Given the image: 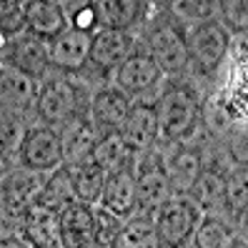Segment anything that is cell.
I'll list each match as a JSON object with an SVG mask.
<instances>
[{"mask_svg": "<svg viewBox=\"0 0 248 248\" xmlns=\"http://www.w3.org/2000/svg\"><path fill=\"white\" fill-rule=\"evenodd\" d=\"M70 170V178H73V188H76V196L80 203L85 206H93V203L100 201V193H103V186H106V178L108 173L95 166L93 160H83V163H76V166H68Z\"/></svg>", "mask_w": 248, "mask_h": 248, "instance_id": "cell-26", "label": "cell"}, {"mask_svg": "<svg viewBox=\"0 0 248 248\" xmlns=\"http://www.w3.org/2000/svg\"><path fill=\"white\" fill-rule=\"evenodd\" d=\"M23 136H25V128H23L20 118L0 113V155H8L13 151H20Z\"/></svg>", "mask_w": 248, "mask_h": 248, "instance_id": "cell-32", "label": "cell"}, {"mask_svg": "<svg viewBox=\"0 0 248 248\" xmlns=\"http://www.w3.org/2000/svg\"><path fill=\"white\" fill-rule=\"evenodd\" d=\"M0 65L38 80L50 65L48 63V43L28 31L16 38H8L3 50H0Z\"/></svg>", "mask_w": 248, "mask_h": 248, "instance_id": "cell-7", "label": "cell"}, {"mask_svg": "<svg viewBox=\"0 0 248 248\" xmlns=\"http://www.w3.org/2000/svg\"><path fill=\"white\" fill-rule=\"evenodd\" d=\"M25 33V3L0 0V35L16 38Z\"/></svg>", "mask_w": 248, "mask_h": 248, "instance_id": "cell-31", "label": "cell"}, {"mask_svg": "<svg viewBox=\"0 0 248 248\" xmlns=\"http://www.w3.org/2000/svg\"><path fill=\"white\" fill-rule=\"evenodd\" d=\"M35 113L46 125H65L80 110V93L68 78H48L40 83L35 98Z\"/></svg>", "mask_w": 248, "mask_h": 248, "instance_id": "cell-3", "label": "cell"}, {"mask_svg": "<svg viewBox=\"0 0 248 248\" xmlns=\"http://www.w3.org/2000/svg\"><path fill=\"white\" fill-rule=\"evenodd\" d=\"M38 203L46 206V208H50V211H55V213H61L68 206H73V203H78V196H76V188H73V178H70L68 166H61V168H55V170L48 173Z\"/></svg>", "mask_w": 248, "mask_h": 248, "instance_id": "cell-25", "label": "cell"}, {"mask_svg": "<svg viewBox=\"0 0 248 248\" xmlns=\"http://www.w3.org/2000/svg\"><path fill=\"white\" fill-rule=\"evenodd\" d=\"M25 31L38 35L40 40H53L68 31V18L63 3L55 0H28L25 3Z\"/></svg>", "mask_w": 248, "mask_h": 248, "instance_id": "cell-18", "label": "cell"}, {"mask_svg": "<svg viewBox=\"0 0 248 248\" xmlns=\"http://www.w3.org/2000/svg\"><path fill=\"white\" fill-rule=\"evenodd\" d=\"M48 173L35 168H13L8 176L0 181V203L13 218H23L28 208H33L40 191L46 186Z\"/></svg>", "mask_w": 248, "mask_h": 248, "instance_id": "cell-6", "label": "cell"}, {"mask_svg": "<svg viewBox=\"0 0 248 248\" xmlns=\"http://www.w3.org/2000/svg\"><path fill=\"white\" fill-rule=\"evenodd\" d=\"M145 53L158 65L160 73H181L188 65V50H186V31L181 20L170 10H163L155 20L148 25L145 33Z\"/></svg>", "mask_w": 248, "mask_h": 248, "instance_id": "cell-2", "label": "cell"}, {"mask_svg": "<svg viewBox=\"0 0 248 248\" xmlns=\"http://www.w3.org/2000/svg\"><path fill=\"white\" fill-rule=\"evenodd\" d=\"M188 196H191V203L196 208L206 211V213L223 208L226 206V176L213 166H203Z\"/></svg>", "mask_w": 248, "mask_h": 248, "instance_id": "cell-23", "label": "cell"}, {"mask_svg": "<svg viewBox=\"0 0 248 248\" xmlns=\"http://www.w3.org/2000/svg\"><path fill=\"white\" fill-rule=\"evenodd\" d=\"M93 221H95V233H93V248H113L115 238L123 228V218L113 216L103 206L93 208Z\"/></svg>", "mask_w": 248, "mask_h": 248, "instance_id": "cell-29", "label": "cell"}, {"mask_svg": "<svg viewBox=\"0 0 248 248\" xmlns=\"http://www.w3.org/2000/svg\"><path fill=\"white\" fill-rule=\"evenodd\" d=\"M238 233L216 216L201 218L193 228V248H236Z\"/></svg>", "mask_w": 248, "mask_h": 248, "instance_id": "cell-27", "label": "cell"}, {"mask_svg": "<svg viewBox=\"0 0 248 248\" xmlns=\"http://www.w3.org/2000/svg\"><path fill=\"white\" fill-rule=\"evenodd\" d=\"M113 73H115V88L121 93H125L128 98L148 93L160 80V76H163L145 50H133V55L125 63H121Z\"/></svg>", "mask_w": 248, "mask_h": 248, "instance_id": "cell-15", "label": "cell"}, {"mask_svg": "<svg viewBox=\"0 0 248 248\" xmlns=\"http://www.w3.org/2000/svg\"><path fill=\"white\" fill-rule=\"evenodd\" d=\"M218 10H221V25L223 28H233V31H246V13H248V3L243 0H231V3H218Z\"/></svg>", "mask_w": 248, "mask_h": 248, "instance_id": "cell-35", "label": "cell"}, {"mask_svg": "<svg viewBox=\"0 0 248 248\" xmlns=\"http://www.w3.org/2000/svg\"><path fill=\"white\" fill-rule=\"evenodd\" d=\"M91 38L93 35H88V33L68 28V31H63L58 38L48 40V63L61 73L83 70V65L88 63Z\"/></svg>", "mask_w": 248, "mask_h": 248, "instance_id": "cell-14", "label": "cell"}, {"mask_svg": "<svg viewBox=\"0 0 248 248\" xmlns=\"http://www.w3.org/2000/svg\"><path fill=\"white\" fill-rule=\"evenodd\" d=\"M136 50V40L130 33L123 31H98L91 38V53L88 63H93L98 70H115L121 63H125Z\"/></svg>", "mask_w": 248, "mask_h": 248, "instance_id": "cell-13", "label": "cell"}, {"mask_svg": "<svg viewBox=\"0 0 248 248\" xmlns=\"http://www.w3.org/2000/svg\"><path fill=\"white\" fill-rule=\"evenodd\" d=\"M38 88L40 83L35 78H28L18 70L0 65V113L20 118L25 110L35 108Z\"/></svg>", "mask_w": 248, "mask_h": 248, "instance_id": "cell-12", "label": "cell"}, {"mask_svg": "<svg viewBox=\"0 0 248 248\" xmlns=\"http://www.w3.org/2000/svg\"><path fill=\"white\" fill-rule=\"evenodd\" d=\"M118 133L130 153H148L158 140V115L153 103L130 106L128 118L118 128Z\"/></svg>", "mask_w": 248, "mask_h": 248, "instance_id": "cell-11", "label": "cell"}, {"mask_svg": "<svg viewBox=\"0 0 248 248\" xmlns=\"http://www.w3.org/2000/svg\"><path fill=\"white\" fill-rule=\"evenodd\" d=\"M23 221V241L31 248H61V228H58V213L35 203L28 208Z\"/></svg>", "mask_w": 248, "mask_h": 248, "instance_id": "cell-21", "label": "cell"}, {"mask_svg": "<svg viewBox=\"0 0 248 248\" xmlns=\"http://www.w3.org/2000/svg\"><path fill=\"white\" fill-rule=\"evenodd\" d=\"M113 248H166L158 238L153 218L151 216H136L123 223Z\"/></svg>", "mask_w": 248, "mask_h": 248, "instance_id": "cell-28", "label": "cell"}, {"mask_svg": "<svg viewBox=\"0 0 248 248\" xmlns=\"http://www.w3.org/2000/svg\"><path fill=\"white\" fill-rule=\"evenodd\" d=\"M151 218H153L158 238L163 241L166 248H183V243L193 236V228L201 221V213L188 198L173 196Z\"/></svg>", "mask_w": 248, "mask_h": 248, "instance_id": "cell-5", "label": "cell"}, {"mask_svg": "<svg viewBox=\"0 0 248 248\" xmlns=\"http://www.w3.org/2000/svg\"><path fill=\"white\" fill-rule=\"evenodd\" d=\"M145 13H148V3L140 0H103L95 3V16H98V25L100 31H123L128 33L130 28H136Z\"/></svg>", "mask_w": 248, "mask_h": 248, "instance_id": "cell-22", "label": "cell"}, {"mask_svg": "<svg viewBox=\"0 0 248 248\" xmlns=\"http://www.w3.org/2000/svg\"><path fill=\"white\" fill-rule=\"evenodd\" d=\"M226 206L243 216L246 211V168L236 166L233 173L226 178Z\"/></svg>", "mask_w": 248, "mask_h": 248, "instance_id": "cell-33", "label": "cell"}, {"mask_svg": "<svg viewBox=\"0 0 248 248\" xmlns=\"http://www.w3.org/2000/svg\"><path fill=\"white\" fill-rule=\"evenodd\" d=\"M155 106L158 115V138L168 143L183 140L196 130L198 118H201V103L193 88L188 85H168L160 93Z\"/></svg>", "mask_w": 248, "mask_h": 248, "instance_id": "cell-1", "label": "cell"}, {"mask_svg": "<svg viewBox=\"0 0 248 248\" xmlns=\"http://www.w3.org/2000/svg\"><path fill=\"white\" fill-rule=\"evenodd\" d=\"M0 248H31L23 238H3L0 241Z\"/></svg>", "mask_w": 248, "mask_h": 248, "instance_id": "cell-36", "label": "cell"}, {"mask_svg": "<svg viewBox=\"0 0 248 248\" xmlns=\"http://www.w3.org/2000/svg\"><path fill=\"white\" fill-rule=\"evenodd\" d=\"M130 106H133L130 98L125 93H121L115 85H103V88H98L91 95L88 115L100 133H108V130H118L123 125Z\"/></svg>", "mask_w": 248, "mask_h": 248, "instance_id": "cell-16", "label": "cell"}, {"mask_svg": "<svg viewBox=\"0 0 248 248\" xmlns=\"http://www.w3.org/2000/svg\"><path fill=\"white\" fill-rule=\"evenodd\" d=\"M170 198L173 193L163 160H158L155 155L143 160V166L136 170V211H140L143 216H153Z\"/></svg>", "mask_w": 248, "mask_h": 248, "instance_id": "cell-9", "label": "cell"}, {"mask_svg": "<svg viewBox=\"0 0 248 248\" xmlns=\"http://www.w3.org/2000/svg\"><path fill=\"white\" fill-rule=\"evenodd\" d=\"M218 10V3H208V0H186V3H173V16L176 18H191L196 23L211 20L213 13Z\"/></svg>", "mask_w": 248, "mask_h": 248, "instance_id": "cell-34", "label": "cell"}, {"mask_svg": "<svg viewBox=\"0 0 248 248\" xmlns=\"http://www.w3.org/2000/svg\"><path fill=\"white\" fill-rule=\"evenodd\" d=\"M91 160L110 176V173L121 170V168H128L130 163H133V153L125 148V143H123L118 130H108V133H100L95 148L91 153Z\"/></svg>", "mask_w": 248, "mask_h": 248, "instance_id": "cell-24", "label": "cell"}, {"mask_svg": "<svg viewBox=\"0 0 248 248\" xmlns=\"http://www.w3.org/2000/svg\"><path fill=\"white\" fill-rule=\"evenodd\" d=\"M100 206L110 211L113 216L123 218V221L136 211V170H133V166L115 170L106 178L103 193H100Z\"/></svg>", "mask_w": 248, "mask_h": 248, "instance_id": "cell-19", "label": "cell"}, {"mask_svg": "<svg viewBox=\"0 0 248 248\" xmlns=\"http://www.w3.org/2000/svg\"><path fill=\"white\" fill-rule=\"evenodd\" d=\"M58 228H61V248H93V206L73 203L58 213Z\"/></svg>", "mask_w": 248, "mask_h": 248, "instance_id": "cell-17", "label": "cell"}, {"mask_svg": "<svg viewBox=\"0 0 248 248\" xmlns=\"http://www.w3.org/2000/svg\"><path fill=\"white\" fill-rule=\"evenodd\" d=\"M63 10L68 18V28H73V31H80L88 35L100 31L98 16H95V3H63Z\"/></svg>", "mask_w": 248, "mask_h": 248, "instance_id": "cell-30", "label": "cell"}, {"mask_svg": "<svg viewBox=\"0 0 248 248\" xmlns=\"http://www.w3.org/2000/svg\"><path fill=\"white\" fill-rule=\"evenodd\" d=\"M20 163L25 168H35L43 173H50L63 166V148H61V136L50 125H35L28 128L23 143H20Z\"/></svg>", "mask_w": 248, "mask_h": 248, "instance_id": "cell-8", "label": "cell"}, {"mask_svg": "<svg viewBox=\"0 0 248 248\" xmlns=\"http://www.w3.org/2000/svg\"><path fill=\"white\" fill-rule=\"evenodd\" d=\"M186 50H188V63H196L198 70H216L221 65L228 50V31L221 25V20H203L196 23L186 33Z\"/></svg>", "mask_w": 248, "mask_h": 248, "instance_id": "cell-4", "label": "cell"}, {"mask_svg": "<svg viewBox=\"0 0 248 248\" xmlns=\"http://www.w3.org/2000/svg\"><path fill=\"white\" fill-rule=\"evenodd\" d=\"M201 170H203V153L196 145H183V148H178L166 163L170 193L176 198H188Z\"/></svg>", "mask_w": 248, "mask_h": 248, "instance_id": "cell-20", "label": "cell"}, {"mask_svg": "<svg viewBox=\"0 0 248 248\" xmlns=\"http://www.w3.org/2000/svg\"><path fill=\"white\" fill-rule=\"evenodd\" d=\"M58 136H61V148H63V166H76L91 158L95 143L100 138V130L91 121V115L83 110L73 121L61 125Z\"/></svg>", "mask_w": 248, "mask_h": 248, "instance_id": "cell-10", "label": "cell"}, {"mask_svg": "<svg viewBox=\"0 0 248 248\" xmlns=\"http://www.w3.org/2000/svg\"><path fill=\"white\" fill-rule=\"evenodd\" d=\"M5 40H8L5 35H0V50H3V46H5Z\"/></svg>", "mask_w": 248, "mask_h": 248, "instance_id": "cell-37", "label": "cell"}]
</instances>
